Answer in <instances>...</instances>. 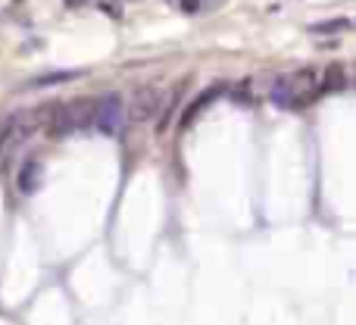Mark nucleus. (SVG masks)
I'll return each instance as SVG.
<instances>
[{"label":"nucleus","mask_w":356,"mask_h":325,"mask_svg":"<svg viewBox=\"0 0 356 325\" xmlns=\"http://www.w3.org/2000/svg\"><path fill=\"white\" fill-rule=\"evenodd\" d=\"M160 104H163V94L156 91L154 85H141L135 94H131L129 113H131V119H135V122H147L150 116H156Z\"/></svg>","instance_id":"nucleus-4"},{"label":"nucleus","mask_w":356,"mask_h":325,"mask_svg":"<svg viewBox=\"0 0 356 325\" xmlns=\"http://www.w3.org/2000/svg\"><path fill=\"white\" fill-rule=\"evenodd\" d=\"M85 3H91V0H66V6H85Z\"/></svg>","instance_id":"nucleus-12"},{"label":"nucleus","mask_w":356,"mask_h":325,"mask_svg":"<svg viewBox=\"0 0 356 325\" xmlns=\"http://www.w3.org/2000/svg\"><path fill=\"white\" fill-rule=\"evenodd\" d=\"M344 88H347L344 66H341V63H332L325 72V91H344Z\"/></svg>","instance_id":"nucleus-8"},{"label":"nucleus","mask_w":356,"mask_h":325,"mask_svg":"<svg viewBox=\"0 0 356 325\" xmlns=\"http://www.w3.org/2000/svg\"><path fill=\"white\" fill-rule=\"evenodd\" d=\"M316 31H341V29H347V22L344 19H338V22H319V25H313Z\"/></svg>","instance_id":"nucleus-9"},{"label":"nucleus","mask_w":356,"mask_h":325,"mask_svg":"<svg viewBox=\"0 0 356 325\" xmlns=\"http://www.w3.org/2000/svg\"><path fill=\"white\" fill-rule=\"evenodd\" d=\"M81 72H75V69H63V72H44L38 75V79L25 81V88H54V85H66V81H75Z\"/></svg>","instance_id":"nucleus-6"},{"label":"nucleus","mask_w":356,"mask_h":325,"mask_svg":"<svg viewBox=\"0 0 356 325\" xmlns=\"http://www.w3.org/2000/svg\"><path fill=\"white\" fill-rule=\"evenodd\" d=\"M41 178H44V166L38 160H29L19 172V191L22 194H31V191L41 188Z\"/></svg>","instance_id":"nucleus-5"},{"label":"nucleus","mask_w":356,"mask_h":325,"mask_svg":"<svg viewBox=\"0 0 356 325\" xmlns=\"http://www.w3.org/2000/svg\"><path fill=\"white\" fill-rule=\"evenodd\" d=\"M172 3H175L181 13H197V10H200V3H197V0H172Z\"/></svg>","instance_id":"nucleus-10"},{"label":"nucleus","mask_w":356,"mask_h":325,"mask_svg":"<svg viewBox=\"0 0 356 325\" xmlns=\"http://www.w3.org/2000/svg\"><path fill=\"white\" fill-rule=\"evenodd\" d=\"M313 88H316V75L309 69H297V72L284 75V79L275 81L272 88V104L278 106H303L309 97H313Z\"/></svg>","instance_id":"nucleus-2"},{"label":"nucleus","mask_w":356,"mask_h":325,"mask_svg":"<svg viewBox=\"0 0 356 325\" xmlns=\"http://www.w3.org/2000/svg\"><path fill=\"white\" fill-rule=\"evenodd\" d=\"M219 94H222V88H213V91L200 94V97H197V100H194V104H191V106H188V110H184V116H181V129H188V125H191V122H194V119H197V116H200V110H203V106H209V104H213V100H216V97H219Z\"/></svg>","instance_id":"nucleus-7"},{"label":"nucleus","mask_w":356,"mask_h":325,"mask_svg":"<svg viewBox=\"0 0 356 325\" xmlns=\"http://www.w3.org/2000/svg\"><path fill=\"white\" fill-rule=\"evenodd\" d=\"M94 106H97V100H91V97H81V100H72V104H66V106H56L50 122H47V135L66 138V135H72V132L85 129V125L94 119Z\"/></svg>","instance_id":"nucleus-1"},{"label":"nucleus","mask_w":356,"mask_h":325,"mask_svg":"<svg viewBox=\"0 0 356 325\" xmlns=\"http://www.w3.org/2000/svg\"><path fill=\"white\" fill-rule=\"evenodd\" d=\"M100 10H104V13H110L113 19H119V16H122V13H119V6H116V3H106V0H104V3H100Z\"/></svg>","instance_id":"nucleus-11"},{"label":"nucleus","mask_w":356,"mask_h":325,"mask_svg":"<svg viewBox=\"0 0 356 325\" xmlns=\"http://www.w3.org/2000/svg\"><path fill=\"white\" fill-rule=\"evenodd\" d=\"M122 122H125L122 97H119V94H106V97H100L97 106H94V125H97L104 135H119Z\"/></svg>","instance_id":"nucleus-3"}]
</instances>
